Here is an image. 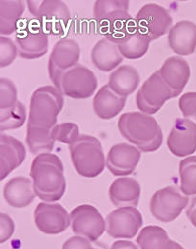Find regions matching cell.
<instances>
[{
  "label": "cell",
  "instance_id": "f35d334b",
  "mask_svg": "<svg viewBox=\"0 0 196 249\" xmlns=\"http://www.w3.org/2000/svg\"><path fill=\"white\" fill-rule=\"evenodd\" d=\"M111 249H137V248L129 241H117L112 245Z\"/></svg>",
  "mask_w": 196,
  "mask_h": 249
},
{
  "label": "cell",
  "instance_id": "7a4b0ae2",
  "mask_svg": "<svg viewBox=\"0 0 196 249\" xmlns=\"http://www.w3.org/2000/svg\"><path fill=\"white\" fill-rule=\"evenodd\" d=\"M118 125L121 135L140 152H156L163 144V130L151 115L127 112L120 116Z\"/></svg>",
  "mask_w": 196,
  "mask_h": 249
},
{
  "label": "cell",
  "instance_id": "30bf717a",
  "mask_svg": "<svg viewBox=\"0 0 196 249\" xmlns=\"http://www.w3.org/2000/svg\"><path fill=\"white\" fill-rule=\"evenodd\" d=\"M188 204V196L182 195L175 187L167 186L153 194L149 206L154 218L162 222H170L181 215Z\"/></svg>",
  "mask_w": 196,
  "mask_h": 249
},
{
  "label": "cell",
  "instance_id": "9c48e42d",
  "mask_svg": "<svg viewBox=\"0 0 196 249\" xmlns=\"http://www.w3.org/2000/svg\"><path fill=\"white\" fill-rule=\"evenodd\" d=\"M15 40L19 56L25 60L39 59L48 51V35L35 18L19 27Z\"/></svg>",
  "mask_w": 196,
  "mask_h": 249
},
{
  "label": "cell",
  "instance_id": "83f0119b",
  "mask_svg": "<svg viewBox=\"0 0 196 249\" xmlns=\"http://www.w3.org/2000/svg\"><path fill=\"white\" fill-rule=\"evenodd\" d=\"M173 242L163 228L156 225L143 227L137 238L140 249H173Z\"/></svg>",
  "mask_w": 196,
  "mask_h": 249
},
{
  "label": "cell",
  "instance_id": "836d02e7",
  "mask_svg": "<svg viewBox=\"0 0 196 249\" xmlns=\"http://www.w3.org/2000/svg\"><path fill=\"white\" fill-rule=\"evenodd\" d=\"M19 55L16 42L6 36L0 37V66L1 68L9 66Z\"/></svg>",
  "mask_w": 196,
  "mask_h": 249
},
{
  "label": "cell",
  "instance_id": "7402d4cb",
  "mask_svg": "<svg viewBox=\"0 0 196 249\" xmlns=\"http://www.w3.org/2000/svg\"><path fill=\"white\" fill-rule=\"evenodd\" d=\"M141 194L139 183L131 178L116 179L109 188V197L116 207H137Z\"/></svg>",
  "mask_w": 196,
  "mask_h": 249
},
{
  "label": "cell",
  "instance_id": "484cf974",
  "mask_svg": "<svg viewBox=\"0 0 196 249\" xmlns=\"http://www.w3.org/2000/svg\"><path fill=\"white\" fill-rule=\"evenodd\" d=\"M139 81V74L134 66L122 65L110 74L108 87L117 95L127 98L137 89Z\"/></svg>",
  "mask_w": 196,
  "mask_h": 249
},
{
  "label": "cell",
  "instance_id": "7c38bea8",
  "mask_svg": "<svg viewBox=\"0 0 196 249\" xmlns=\"http://www.w3.org/2000/svg\"><path fill=\"white\" fill-rule=\"evenodd\" d=\"M142 224L141 213L133 206L119 207L112 211L106 218L107 233L115 239L135 237Z\"/></svg>",
  "mask_w": 196,
  "mask_h": 249
},
{
  "label": "cell",
  "instance_id": "ffe728a7",
  "mask_svg": "<svg viewBox=\"0 0 196 249\" xmlns=\"http://www.w3.org/2000/svg\"><path fill=\"white\" fill-rule=\"evenodd\" d=\"M164 83L173 91L175 97L183 92L191 77L189 62L180 57H170L159 70Z\"/></svg>",
  "mask_w": 196,
  "mask_h": 249
},
{
  "label": "cell",
  "instance_id": "cb8c5ba5",
  "mask_svg": "<svg viewBox=\"0 0 196 249\" xmlns=\"http://www.w3.org/2000/svg\"><path fill=\"white\" fill-rule=\"evenodd\" d=\"M3 196L7 203L15 208H23L30 205L37 196L33 181L24 177L14 178L7 182L4 186Z\"/></svg>",
  "mask_w": 196,
  "mask_h": 249
},
{
  "label": "cell",
  "instance_id": "8d00e7d4",
  "mask_svg": "<svg viewBox=\"0 0 196 249\" xmlns=\"http://www.w3.org/2000/svg\"><path fill=\"white\" fill-rule=\"evenodd\" d=\"M62 249H95L91 242L81 236H74L69 238L63 245Z\"/></svg>",
  "mask_w": 196,
  "mask_h": 249
},
{
  "label": "cell",
  "instance_id": "ac0fdd59",
  "mask_svg": "<svg viewBox=\"0 0 196 249\" xmlns=\"http://www.w3.org/2000/svg\"><path fill=\"white\" fill-rule=\"evenodd\" d=\"M151 41L150 37L137 25L136 20H134L114 43L118 46L123 58L127 60H138L146 54Z\"/></svg>",
  "mask_w": 196,
  "mask_h": 249
},
{
  "label": "cell",
  "instance_id": "8fae6325",
  "mask_svg": "<svg viewBox=\"0 0 196 249\" xmlns=\"http://www.w3.org/2000/svg\"><path fill=\"white\" fill-rule=\"evenodd\" d=\"M71 228L75 235L84 237L90 242H96L104 234L106 221L96 207L82 204L70 213Z\"/></svg>",
  "mask_w": 196,
  "mask_h": 249
},
{
  "label": "cell",
  "instance_id": "2e32d148",
  "mask_svg": "<svg viewBox=\"0 0 196 249\" xmlns=\"http://www.w3.org/2000/svg\"><path fill=\"white\" fill-rule=\"evenodd\" d=\"M170 153L178 157H187L196 151V124L187 118L176 119L167 137Z\"/></svg>",
  "mask_w": 196,
  "mask_h": 249
},
{
  "label": "cell",
  "instance_id": "d6986e66",
  "mask_svg": "<svg viewBox=\"0 0 196 249\" xmlns=\"http://www.w3.org/2000/svg\"><path fill=\"white\" fill-rule=\"evenodd\" d=\"M26 157L23 143L17 138L2 134L0 137V180L5 179L11 172L20 167Z\"/></svg>",
  "mask_w": 196,
  "mask_h": 249
},
{
  "label": "cell",
  "instance_id": "1f68e13d",
  "mask_svg": "<svg viewBox=\"0 0 196 249\" xmlns=\"http://www.w3.org/2000/svg\"><path fill=\"white\" fill-rule=\"evenodd\" d=\"M79 127L74 123H62L56 124L51 130V136L54 141L71 145L80 136Z\"/></svg>",
  "mask_w": 196,
  "mask_h": 249
},
{
  "label": "cell",
  "instance_id": "ba28073f",
  "mask_svg": "<svg viewBox=\"0 0 196 249\" xmlns=\"http://www.w3.org/2000/svg\"><path fill=\"white\" fill-rule=\"evenodd\" d=\"M172 98H175V95L164 83L158 70L142 84L136 96V102L140 112L152 115L157 113Z\"/></svg>",
  "mask_w": 196,
  "mask_h": 249
},
{
  "label": "cell",
  "instance_id": "8992f818",
  "mask_svg": "<svg viewBox=\"0 0 196 249\" xmlns=\"http://www.w3.org/2000/svg\"><path fill=\"white\" fill-rule=\"evenodd\" d=\"M29 12L49 36H62L70 21V11L61 0H28Z\"/></svg>",
  "mask_w": 196,
  "mask_h": 249
},
{
  "label": "cell",
  "instance_id": "44dd1931",
  "mask_svg": "<svg viewBox=\"0 0 196 249\" xmlns=\"http://www.w3.org/2000/svg\"><path fill=\"white\" fill-rule=\"evenodd\" d=\"M168 45L179 56H190L196 48V25L188 20L176 23L168 31Z\"/></svg>",
  "mask_w": 196,
  "mask_h": 249
},
{
  "label": "cell",
  "instance_id": "4fadbf2b",
  "mask_svg": "<svg viewBox=\"0 0 196 249\" xmlns=\"http://www.w3.org/2000/svg\"><path fill=\"white\" fill-rule=\"evenodd\" d=\"M135 20L137 25L151 40L160 38L166 32L169 31L173 21L166 9L154 3L142 6L137 12Z\"/></svg>",
  "mask_w": 196,
  "mask_h": 249
},
{
  "label": "cell",
  "instance_id": "4316f807",
  "mask_svg": "<svg viewBox=\"0 0 196 249\" xmlns=\"http://www.w3.org/2000/svg\"><path fill=\"white\" fill-rule=\"evenodd\" d=\"M25 11V2L22 0L0 1V35H11L19 30V22Z\"/></svg>",
  "mask_w": 196,
  "mask_h": 249
},
{
  "label": "cell",
  "instance_id": "e0dca14e",
  "mask_svg": "<svg viewBox=\"0 0 196 249\" xmlns=\"http://www.w3.org/2000/svg\"><path fill=\"white\" fill-rule=\"evenodd\" d=\"M140 156L137 148L127 143H119L110 149L106 166L114 176H129L136 170Z\"/></svg>",
  "mask_w": 196,
  "mask_h": 249
},
{
  "label": "cell",
  "instance_id": "4dcf8cb0",
  "mask_svg": "<svg viewBox=\"0 0 196 249\" xmlns=\"http://www.w3.org/2000/svg\"><path fill=\"white\" fill-rule=\"evenodd\" d=\"M0 129L2 131L17 129L21 127L26 120V107L18 101V103L11 108L0 110Z\"/></svg>",
  "mask_w": 196,
  "mask_h": 249
},
{
  "label": "cell",
  "instance_id": "d6a6232c",
  "mask_svg": "<svg viewBox=\"0 0 196 249\" xmlns=\"http://www.w3.org/2000/svg\"><path fill=\"white\" fill-rule=\"evenodd\" d=\"M18 103V89L14 83L7 79H0V110L13 107Z\"/></svg>",
  "mask_w": 196,
  "mask_h": 249
},
{
  "label": "cell",
  "instance_id": "e575fe53",
  "mask_svg": "<svg viewBox=\"0 0 196 249\" xmlns=\"http://www.w3.org/2000/svg\"><path fill=\"white\" fill-rule=\"evenodd\" d=\"M179 108L185 118H196V92L182 95L179 100Z\"/></svg>",
  "mask_w": 196,
  "mask_h": 249
},
{
  "label": "cell",
  "instance_id": "5b68a950",
  "mask_svg": "<svg viewBox=\"0 0 196 249\" xmlns=\"http://www.w3.org/2000/svg\"><path fill=\"white\" fill-rule=\"evenodd\" d=\"M69 153L76 172L84 178H97L105 169L106 162L103 148L95 136L81 134L69 146Z\"/></svg>",
  "mask_w": 196,
  "mask_h": 249
},
{
  "label": "cell",
  "instance_id": "9a60e30c",
  "mask_svg": "<svg viewBox=\"0 0 196 249\" xmlns=\"http://www.w3.org/2000/svg\"><path fill=\"white\" fill-rule=\"evenodd\" d=\"M80 56L81 49L75 40L63 38L56 42L48 61V74L53 85L64 72L78 64Z\"/></svg>",
  "mask_w": 196,
  "mask_h": 249
},
{
  "label": "cell",
  "instance_id": "74e56055",
  "mask_svg": "<svg viewBox=\"0 0 196 249\" xmlns=\"http://www.w3.org/2000/svg\"><path fill=\"white\" fill-rule=\"evenodd\" d=\"M187 217L196 228V196H195L191 201L190 207L187 210Z\"/></svg>",
  "mask_w": 196,
  "mask_h": 249
},
{
  "label": "cell",
  "instance_id": "3957f363",
  "mask_svg": "<svg viewBox=\"0 0 196 249\" xmlns=\"http://www.w3.org/2000/svg\"><path fill=\"white\" fill-rule=\"evenodd\" d=\"M63 96L55 87L37 89L30 99L27 128L51 131L64 107Z\"/></svg>",
  "mask_w": 196,
  "mask_h": 249
},
{
  "label": "cell",
  "instance_id": "f1b7e54d",
  "mask_svg": "<svg viewBox=\"0 0 196 249\" xmlns=\"http://www.w3.org/2000/svg\"><path fill=\"white\" fill-rule=\"evenodd\" d=\"M26 143L31 154L39 156L50 153L53 150L55 141L51 136V131L27 128Z\"/></svg>",
  "mask_w": 196,
  "mask_h": 249
},
{
  "label": "cell",
  "instance_id": "6da1fadb",
  "mask_svg": "<svg viewBox=\"0 0 196 249\" xmlns=\"http://www.w3.org/2000/svg\"><path fill=\"white\" fill-rule=\"evenodd\" d=\"M30 177L36 196L46 202H56L65 195L64 165L59 156L41 154L33 159Z\"/></svg>",
  "mask_w": 196,
  "mask_h": 249
},
{
  "label": "cell",
  "instance_id": "ab89813d",
  "mask_svg": "<svg viewBox=\"0 0 196 249\" xmlns=\"http://www.w3.org/2000/svg\"><path fill=\"white\" fill-rule=\"evenodd\" d=\"M173 249H185L181 245H179L176 242H173Z\"/></svg>",
  "mask_w": 196,
  "mask_h": 249
},
{
  "label": "cell",
  "instance_id": "f546056e",
  "mask_svg": "<svg viewBox=\"0 0 196 249\" xmlns=\"http://www.w3.org/2000/svg\"><path fill=\"white\" fill-rule=\"evenodd\" d=\"M181 191L185 196L196 194V156H190L183 159L179 166Z\"/></svg>",
  "mask_w": 196,
  "mask_h": 249
},
{
  "label": "cell",
  "instance_id": "603a6c76",
  "mask_svg": "<svg viewBox=\"0 0 196 249\" xmlns=\"http://www.w3.org/2000/svg\"><path fill=\"white\" fill-rule=\"evenodd\" d=\"M127 98L115 93L108 85L102 87L95 95L93 108L102 120H110L119 114L125 107Z\"/></svg>",
  "mask_w": 196,
  "mask_h": 249
},
{
  "label": "cell",
  "instance_id": "5bb4252c",
  "mask_svg": "<svg viewBox=\"0 0 196 249\" xmlns=\"http://www.w3.org/2000/svg\"><path fill=\"white\" fill-rule=\"evenodd\" d=\"M35 224L38 229L47 235L63 233L70 225V215L61 204L41 202L34 211Z\"/></svg>",
  "mask_w": 196,
  "mask_h": 249
},
{
  "label": "cell",
  "instance_id": "277c9868",
  "mask_svg": "<svg viewBox=\"0 0 196 249\" xmlns=\"http://www.w3.org/2000/svg\"><path fill=\"white\" fill-rule=\"evenodd\" d=\"M94 18L98 23L99 32L113 42L135 20L129 14V1L127 0L96 1Z\"/></svg>",
  "mask_w": 196,
  "mask_h": 249
},
{
  "label": "cell",
  "instance_id": "d590c367",
  "mask_svg": "<svg viewBox=\"0 0 196 249\" xmlns=\"http://www.w3.org/2000/svg\"><path fill=\"white\" fill-rule=\"evenodd\" d=\"M0 222H1L0 243L4 244L13 236L15 231V223L12 218L4 213L0 214Z\"/></svg>",
  "mask_w": 196,
  "mask_h": 249
},
{
  "label": "cell",
  "instance_id": "52a82bcc",
  "mask_svg": "<svg viewBox=\"0 0 196 249\" xmlns=\"http://www.w3.org/2000/svg\"><path fill=\"white\" fill-rule=\"evenodd\" d=\"M54 87L66 97L87 99L95 93L98 79L91 69L78 63L64 72Z\"/></svg>",
  "mask_w": 196,
  "mask_h": 249
},
{
  "label": "cell",
  "instance_id": "d4e9b609",
  "mask_svg": "<svg viewBox=\"0 0 196 249\" xmlns=\"http://www.w3.org/2000/svg\"><path fill=\"white\" fill-rule=\"evenodd\" d=\"M91 59L94 65L103 72H110L123 61L118 46L106 37L99 39L95 44L91 52Z\"/></svg>",
  "mask_w": 196,
  "mask_h": 249
}]
</instances>
